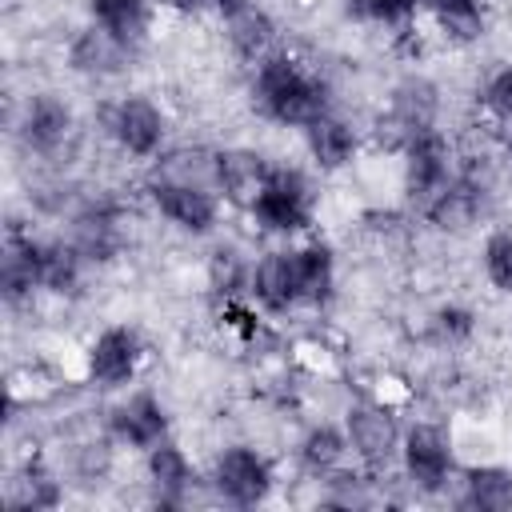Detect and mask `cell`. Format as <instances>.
Instances as JSON below:
<instances>
[{
    "mask_svg": "<svg viewBox=\"0 0 512 512\" xmlns=\"http://www.w3.org/2000/svg\"><path fill=\"white\" fill-rule=\"evenodd\" d=\"M248 100L264 124L300 132L316 116L336 108V88L320 64L304 60L296 48L284 44L268 60L248 68Z\"/></svg>",
    "mask_w": 512,
    "mask_h": 512,
    "instance_id": "cell-1",
    "label": "cell"
},
{
    "mask_svg": "<svg viewBox=\"0 0 512 512\" xmlns=\"http://www.w3.org/2000/svg\"><path fill=\"white\" fill-rule=\"evenodd\" d=\"M96 124L104 132V140L136 164H152L164 148H168V112L156 96L148 92H116L112 100H104L96 108Z\"/></svg>",
    "mask_w": 512,
    "mask_h": 512,
    "instance_id": "cell-2",
    "label": "cell"
},
{
    "mask_svg": "<svg viewBox=\"0 0 512 512\" xmlns=\"http://www.w3.org/2000/svg\"><path fill=\"white\" fill-rule=\"evenodd\" d=\"M316 208H320V192H316L312 176L300 164L280 160L272 168L268 184L260 188L256 204L248 208V220L256 224V232H264L272 240H296L316 228Z\"/></svg>",
    "mask_w": 512,
    "mask_h": 512,
    "instance_id": "cell-3",
    "label": "cell"
},
{
    "mask_svg": "<svg viewBox=\"0 0 512 512\" xmlns=\"http://www.w3.org/2000/svg\"><path fill=\"white\" fill-rule=\"evenodd\" d=\"M396 468H400V480L416 496H448L456 484V472H460L456 436L448 432V424H440L432 416L408 420L404 436H400Z\"/></svg>",
    "mask_w": 512,
    "mask_h": 512,
    "instance_id": "cell-4",
    "label": "cell"
},
{
    "mask_svg": "<svg viewBox=\"0 0 512 512\" xmlns=\"http://www.w3.org/2000/svg\"><path fill=\"white\" fill-rule=\"evenodd\" d=\"M204 476H208L212 496L220 504H232V508H256L276 488V464H272V456L264 448L248 444V440H236V444L216 448Z\"/></svg>",
    "mask_w": 512,
    "mask_h": 512,
    "instance_id": "cell-5",
    "label": "cell"
},
{
    "mask_svg": "<svg viewBox=\"0 0 512 512\" xmlns=\"http://www.w3.org/2000/svg\"><path fill=\"white\" fill-rule=\"evenodd\" d=\"M344 432H348V448H352V460L368 472H392L396 468V456H400V436H404V424L396 416V408L380 396H360V400H348L344 404V416H340Z\"/></svg>",
    "mask_w": 512,
    "mask_h": 512,
    "instance_id": "cell-6",
    "label": "cell"
},
{
    "mask_svg": "<svg viewBox=\"0 0 512 512\" xmlns=\"http://www.w3.org/2000/svg\"><path fill=\"white\" fill-rule=\"evenodd\" d=\"M16 140L36 160H60V152L68 156L80 140V120H76L72 100L52 88L24 96L20 116H16Z\"/></svg>",
    "mask_w": 512,
    "mask_h": 512,
    "instance_id": "cell-7",
    "label": "cell"
},
{
    "mask_svg": "<svg viewBox=\"0 0 512 512\" xmlns=\"http://www.w3.org/2000/svg\"><path fill=\"white\" fill-rule=\"evenodd\" d=\"M144 360H148V348H144L140 328H132V324H104L100 332L88 336V344L80 352L84 376L100 392H124V388H132L140 380Z\"/></svg>",
    "mask_w": 512,
    "mask_h": 512,
    "instance_id": "cell-8",
    "label": "cell"
},
{
    "mask_svg": "<svg viewBox=\"0 0 512 512\" xmlns=\"http://www.w3.org/2000/svg\"><path fill=\"white\" fill-rule=\"evenodd\" d=\"M104 432L128 452H148L172 436V416L156 388L132 384L104 408Z\"/></svg>",
    "mask_w": 512,
    "mask_h": 512,
    "instance_id": "cell-9",
    "label": "cell"
},
{
    "mask_svg": "<svg viewBox=\"0 0 512 512\" xmlns=\"http://www.w3.org/2000/svg\"><path fill=\"white\" fill-rule=\"evenodd\" d=\"M144 200L148 208L172 224L176 232L184 236H212L220 228V216H224V200L216 188H204V184H176V180H148L144 176Z\"/></svg>",
    "mask_w": 512,
    "mask_h": 512,
    "instance_id": "cell-10",
    "label": "cell"
},
{
    "mask_svg": "<svg viewBox=\"0 0 512 512\" xmlns=\"http://www.w3.org/2000/svg\"><path fill=\"white\" fill-rule=\"evenodd\" d=\"M248 300H252L268 320H288L292 312L304 308L292 240H284V244H268V248H260V252L252 256Z\"/></svg>",
    "mask_w": 512,
    "mask_h": 512,
    "instance_id": "cell-11",
    "label": "cell"
},
{
    "mask_svg": "<svg viewBox=\"0 0 512 512\" xmlns=\"http://www.w3.org/2000/svg\"><path fill=\"white\" fill-rule=\"evenodd\" d=\"M140 468H144L148 500L160 508H188L196 500V492L208 488V476L196 472V460L172 436L152 444L148 452H140Z\"/></svg>",
    "mask_w": 512,
    "mask_h": 512,
    "instance_id": "cell-12",
    "label": "cell"
},
{
    "mask_svg": "<svg viewBox=\"0 0 512 512\" xmlns=\"http://www.w3.org/2000/svg\"><path fill=\"white\" fill-rule=\"evenodd\" d=\"M136 56H140L136 48L120 44L116 36H108V32L96 28L92 20L80 24V28H72V36L64 40V68H68L72 76H80V80H92V84H96V80L104 84V80L124 76Z\"/></svg>",
    "mask_w": 512,
    "mask_h": 512,
    "instance_id": "cell-13",
    "label": "cell"
},
{
    "mask_svg": "<svg viewBox=\"0 0 512 512\" xmlns=\"http://www.w3.org/2000/svg\"><path fill=\"white\" fill-rule=\"evenodd\" d=\"M300 140H304L308 164L324 176H336V172L352 168L364 152V128H356V120H348L336 108L316 116L308 128H300Z\"/></svg>",
    "mask_w": 512,
    "mask_h": 512,
    "instance_id": "cell-14",
    "label": "cell"
},
{
    "mask_svg": "<svg viewBox=\"0 0 512 512\" xmlns=\"http://www.w3.org/2000/svg\"><path fill=\"white\" fill-rule=\"evenodd\" d=\"M276 160H268L256 144H224L216 148V192L228 208L244 212L256 204L260 188L268 184Z\"/></svg>",
    "mask_w": 512,
    "mask_h": 512,
    "instance_id": "cell-15",
    "label": "cell"
},
{
    "mask_svg": "<svg viewBox=\"0 0 512 512\" xmlns=\"http://www.w3.org/2000/svg\"><path fill=\"white\" fill-rule=\"evenodd\" d=\"M380 112L392 116L408 136H420L428 128H440V120H444V88L428 72H404L388 88Z\"/></svg>",
    "mask_w": 512,
    "mask_h": 512,
    "instance_id": "cell-16",
    "label": "cell"
},
{
    "mask_svg": "<svg viewBox=\"0 0 512 512\" xmlns=\"http://www.w3.org/2000/svg\"><path fill=\"white\" fill-rule=\"evenodd\" d=\"M220 36H224V48H228V56L240 64V68H256L260 60H268L276 48H284V40H280V20H276V12L268 8V4H260V0H252L248 8H240V12H232L228 20H220Z\"/></svg>",
    "mask_w": 512,
    "mask_h": 512,
    "instance_id": "cell-17",
    "label": "cell"
},
{
    "mask_svg": "<svg viewBox=\"0 0 512 512\" xmlns=\"http://www.w3.org/2000/svg\"><path fill=\"white\" fill-rule=\"evenodd\" d=\"M0 288H4V304L16 308H32L40 296V232L28 228H8L4 236V256H0Z\"/></svg>",
    "mask_w": 512,
    "mask_h": 512,
    "instance_id": "cell-18",
    "label": "cell"
},
{
    "mask_svg": "<svg viewBox=\"0 0 512 512\" xmlns=\"http://www.w3.org/2000/svg\"><path fill=\"white\" fill-rule=\"evenodd\" d=\"M296 252V272H300V300L308 312H324L336 300V284H340V260H336V244L328 236H300L292 240Z\"/></svg>",
    "mask_w": 512,
    "mask_h": 512,
    "instance_id": "cell-19",
    "label": "cell"
},
{
    "mask_svg": "<svg viewBox=\"0 0 512 512\" xmlns=\"http://www.w3.org/2000/svg\"><path fill=\"white\" fill-rule=\"evenodd\" d=\"M448 500L472 512H512V468L496 460H472L456 472Z\"/></svg>",
    "mask_w": 512,
    "mask_h": 512,
    "instance_id": "cell-20",
    "label": "cell"
},
{
    "mask_svg": "<svg viewBox=\"0 0 512 512\" xmlns=\"http://www.w3.org/2000/svg\"><path fill=\"white\" fill-rule=\"evenodd\" d=\"M64 496H68V480L44 456H28L8 476V488H4V504L16 512H48V508H60Z\"/></svg>",
    "mask_w": 512,
    "mask_h": 512,
    "instance_id": "cell-21",
    "label": "cell"
},
{
    "mask_svg": "<svg viewBox=\"0 0 512 512\" xmlns=\"http://www.w3.org/2000/svg\"><path fill=\"white\" fill-rule=\"evenodd\" d=\"M292 456H296V468H300V476H304V480H320V476H328V472L344 468V464H348V456H352L344 424L312 420V424L296 436Z\"/></svg>",
    "mask_w": 512,
    "mask_h": 512,
    "instance_id": "cell-22",
    "label": "cell"
},
{
    "mask_svg": "<svg viewBox=\"0 0 512 512\" xmlns=\"http://www.w3.org/2000/svg\"><path fill=\"white\" fill-rule=\"evenodd\" d=\"M420 16L432 24V32L444 48H472L488 36L484 0H432Z\"/></svg>",
    "mask_w": 512,
    "mask_h": 512,
    "instance_id": "cell-23",
    "label": "cell"
},
{
    "mask_svg": "<svg viewBox=\"0 0 512 512\" xmlns=\"http://www.w3.org/2000/svg\"><path fill=\"white\" fill-rule=\"evenodd\" d=\"M84 12L96 28H104L108 36H116L136 52L152 40V24H156L152 0H84Z\"/></svg>",
    "mask_w": 512,
    "mask_h": 512,
    "instance_id": "cell-24",
    "label": "cell"
},
{
    "mask_svg": "<svg viewBox=\"0 0 512 512\" xmlns=\"http://www.w3.org/2000/svg\"><path fill=\"white\" fill-rule=\"evenodd\" d=\"M248 276H252V252L236 240H220L204 256V288L216 304L248 296Z\"/></svg>",
    "mask_w": 512,
    "mask_h": 512,
    "instance_id": "cell-25",
    "label": "cell"
},
{
    "mask_svg": "<svg viewBox=\"0 0 512 512\" xmlns=\"http://www.w3.org/2000/svg\"><path fill=\"white\" fill-rule=\"evenodd\" d=\"M480 332V316L472 304L464 300H440L428 316H424V336L440 348V352H456V348H468Z\"/></svg>",
    "mask_w": 512,
    "mask_h": 512,
    "instance_id": "cell-26",
    "label": "cell"
},
{
    "mask_svg": "<svg viewBox=\"0 0 512 512\" xmlns=\"http://www.w3.org/2000/svg\"><path fill=\"white\" fill-rule=\"evenodd\" d=\"M480 272L492 292L512 296V228H488L480 240Z\"/></svg>",
    "mask_w": 512,
    "mask_h": 512,
    "instance_id": "cell-27",
    "label": "cell"
},
{
    "mask_svg": "<svg viewBox=\"0 0 512 512\" xmlns=\"http://www.w3.org/2000/svg\"><path fill=\"white\" fill-rule=\"evenodd\" d=\"M476 108L484 120H492L496 128H512V60L496 64L476 92Z\"/></svg>",
    "mask_w": 512,
    "mask_h": 512,
    "instance_id": "cell-28",
    "label": "cell"
},
{
    "mask_svg": "<svg viewBox=\"0 0 512 512\" xmlns=\"http://www.w3.org/2000/svg\"><path fill=\"white\" fill-rule=\"evenodd\" d=\"M416 16H420V0H368V24H376V28L396 32V28L412 24Z\"/></svg>",
    "mask_w": 512,
    "mask_h": 512,
    "instance_id": "cell-29",
    "label": "cell"
},
{
    "mask_svg": "<svg viewBox=\"0 0 512 512\" xmlns=\"http://www.w3.org/2000/svg\"><path fill=\"white\" fill-rule=\"evenodd\" d=\"M168 16H180V20H196L200 12H208V0H156Z\"/></svg>",
    "mask_w": 512,
    "mask_h": 512,
    "instance_id": "cell-30",
    "label": "cell"
},
{
    "mask_svg": "<svg viewBox=\"0 0 512 512\" xmlns=\"http://www.w3.org/2000/svg\"><path fill=\"white\" fill-rule=\"evenodd\" d=\"M252 0H208V12L216 16V20H228L232 12H240V8H248Z\"/></svg>",
    "mask_w": 512,
    "mask_h": 512,
    "instance_id": "cell-31",
    "label": "cell"
}]
</instances>
